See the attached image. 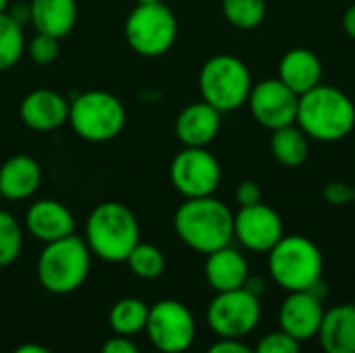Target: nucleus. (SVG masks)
<instances>
[{"mask_svg":"<svg viewBox=\"0 0 355 353\" xmlns=\"http://www.w3.org/2000/svg\"><path fill=\"white\" fill-rule=\"evenodd\" d=\"M206 353H256L254 347L243 343V339H218Z\"/></svg>","mask_w":355,"mask_h":353,"instance_id":"nucleus-34","label":"nucleus"},{"mask_svg":"<svg viewBox=\"0 0 355 353\" xmlns=\"http://www.w3.org/2000/svg\"><path fill=\"white\" fill-rule=\"evenodd\" d=\"M23 25L6 12H0V71L12 69L25 54Z\"/></svg>","mask_w":355,"mask_h":353,"instance_id":"nucleus-25","label":"nucleus"},{"mask_svg":"<svg viewBox=\"0 0 355 353\" xmlns=\"http://www.w3.org/2000/svg\"><path fill=\"white\" fill-rule=\"evenodd\" d=\"M73 212L58 200H35L25 212V229L42 243H50L75 233Z\"/></svg>","mask_w":355,"mask_h":353,"instance_id":"nucleus-17","label":"nucleus"},{"mask_svg":"<svg viewBox=\"0 0 355 353\" xmlns=\"http://www.w3.org/2000/svg\"><path fill=\"white\" fill-rule=\"evenodd\" d=\"M243 289H248L250 293H254L256 298H260L262 300V295L266 293V281L262 279V277H248V281H245V285H243Z\"/></svg>","mask_w":355,"mask_h":353,"instance_id":"nucleus-36","label":"nucleus"},{"mask_svg":"<svg viewBox=\"0 0 355 353\" xmlns=\"http://www.w3.org/2000/svg\"><path fill=\"white\" fill-rule=\"evenodd\" d=\"M270 279L291 291H310L324 275V256L320 248L304 235H283L268 252Z\"/></svg>","mask_w":355,"mask_h":353,"instance_id":"nucleus-6","label":"nucleus"},{"mask_svg":"<svg viewBox=\"0 0 355 353\" xmlns=\"http://www.w3.org/2000/svg\"><path fill=\"white\" fill-rule=\"evenodd\" d=\"M235 212L218 198H189L185 200L175 216L173 227L177 237L198 254H212L225 246H231Z\"/></svg>","mask_w":355,"mask_h":353,"instance_id":"nucleus-1","label":"nucleus"},{"mask_svg":"<svg viewBox=\"0 0 355 353\" xmlns=\"http://www.w3.org/2000/svg\"><path fill=\"white\" fill-rule=\"evenodd\" d=\"M160 353H185L191 350L198 327L191 310L179 300H160L150 306L144 331Z\"/></svg>","mask_w":355,"mask_h":353,"instance_id":"nucleus-10","label":"nucleus"},{"mask_svg":"<svg viewBox=\"0 0 355 353\" xmlns=\"http://www.w3.org/2000/svg\"><path fill=\"white\" fill-rule=\"evenodd\" d=\"M254 79L250 67L235 54L210 56L198 75V87L204 102L220 112H233L248 104Z\"/></svg>","mask_w":355,"mask_h":353,"instance_id":"nucleus-7","label":"nucleus"},{"mask_svg":"<svg viewBox=\"0 0 355 353\" xmlns=\"http://www.w3.org/2000/svg\"><path fill=\"white\" fill-rule=\"evenodd\" d=\"M29 23L37 33L67 37L77 23V0H29Z\"/></svg>","mask_w":355,"mask_h":353,"instance_id":"nucleus-22","label":"nucleus"},{"mask_svg":"<svg viewBox=\"0 0 355 353\" xmlns=\"http://www.w3.org/2000/svg\"><path fill=\"white\" fill-rule=\"evenodd\" d=\"M341 25H343V31L347 33V37L355 42V2L345 8L343 19H341Z\"/></svg>","mask_w":355,"mask_h":353,"instance_id":"nucleus-35","label":"nucleus"},{"mask_svg":"<svg viewBox=\"0 0 355 353\" xmlns=\"http://www.w3.org/2000/svg\"><path fill=\"white\" fill-rule=\"evenodd\" d=\"M250 275L252 273H250V264L245 256L231 246H225L206 256L204 277H206V283L216 293L241 289Z\"/></svg>","mask_w":355,"mask_h":353,"instance_id":"nucleus-19","label":"nucleus"},{"mask_svg":"<svg viewBox=\"0 0 355 353\" xmlns=\"http://www.w3.org/2000/svg\"><path fill=\"white\" fill-rule=\"evenodd\" d=\"M12 353H52L46 345H42V343H23V345H19L17 350Z\"/></svg>","mask_w":355,"mask_h":353,"instance_id":"nucleus-37","label":"nucleus"},{"mask_svg":"<svg viewBox=\"0 0 355 353\" xmlns=\"http://www.w3.org/2000/svg\"><path fill=\"white\" fill-rule=\"evenodd\" d=\"M233 235L250 252L268 254L285 235L281 214L268 204L239 208L233 216Z\"/></svg>","mask_w":355,"mask_h":353,"instance_id":"nucleus-13","label":"nucleus"},{"mask_svg":"<svg viewBox=\"0 0 355 353\" xmlns=\"http://www.w3.org/2000/svg\"><path fill=\"white\" fill-rule=\"evenodd\" d=\"M23 250V227L8 212L0 208V268L17 262Z\"/></svg>","mask_w":355,"mask_h":353,"instance_id":"nucleus-28","label":"nucleus"},{"mask_svg":"<svg viewBox=\"0 0 355 353\" xmlns=\"http://www.w3.org/2000/svg\"><path fill=\"white\" fill-rule=\"evenodd\" d=\"M268 146L272 158L285 169H300L310 156V137L295 123L275 129Z\"/></svg>","mask_w":355,"mask_h":353,"instance_id":"nucleus-23","label":"nucleus"},{"mask_svg":"<svg viewBox=\"0 0 355 353\" xmlns=\"http://www.w3.org/2000/svg\"><path fill=\"white\" fill-rule=\"evenodd\" d=\"M354 185V204H355V183H352Z\"/></svg>","mask_w":355,"mask_h":353,"instance_id":"nucleus-40","label":"nucleus"},{"mask_svg":"<svg viewBox=\"0 0 355 353\" xmlns=\"http://www.w3.org/2000/svg\"><path fill=\"white\" fill-rule=\"evenodd\" d=\"M150 306L137 298H123L112 304L108 312V327L114 335L135 337L146 331Z\"/></svg>","mask_w":355,"mask_h":353,"instance_id":"nucleus-24","label":"nucleus"},{"mask_svg":"<svg viewBox=\"0 0 355 353\" xmlns=\"http://www.w3.org/2000/svg\"><path fill=\"white\" fill-rule=\"evenodd\" d=\"M25 54L29 56L31 62H35L40 67L52 64L60 54V40L35 31V35L25 44Z\"/></svg>","mask_w":355,"mask_h":353,"instance_id":"nucleus-29","label":"nucleus"},{"mask_svg":"<svg viewBox=\"0 0 355 353\" xmlns=\"http://www.w3.org/2000/svg\"><path fill=\"white\" fill-rule=\"evenodd\" d=\"M324 318V300L312 291H291L279 308L281 331L295 337L300 343L316 339Z\"/></svg>","mask_w":355,"mask_h":353,"instance_id":"nucleus-14","label":"nucleus"},{"mask_svg":"<svg viewBox=\"0 0 355 353\" xmlns=\"http://www.w3.org/2000/svg\"><path fill=\"white\" fill-rule=\"evenodd\" d=\"M235 202H237L239 208L260 204V202H262V187H260V183L254 181V179L241 181V183L235 187Z\"/></svg>","mask_w":355,"mask_h":353,"instance_id":"nucleus-32","label":"nucleus"},{"mask_svg":"<svg viewBox=\"0 0 355 353\" xmlns=\"http://www.w3.org/2000/svg\"><path fill=\"white\" fill-rule=\"evenodd\" d=\"M220 8L227 23L243 31L260 27L268 12L266 0H220Z\"/></svg>","mask_w":355,"mask_h":353,"instance_id":"nucleus-27","label":"nucleus"},{"mask_svg":"<svg viewBox=\"0 0 355 353\" xmlns=\"http://www.w3.org/2000/svg\"><path fill=\"white\" fill-rule=\"evenodd\" d=\"M173 187L185 198L214 196L223 181L218 158L208 148H183L168 166Z\"/></svg>","mask_w":355,"mask_h":353,"instance_id":"nucleus-11","label":"nucleus"},{"mask_svg":"<svg viewBox=\"0 0 355 353\" xmlns=\"http://www.w3.org/2000/svg\"><path fill=\"white\" fill-rule=\"evenodd\" d=\"M125 123L127 110L123 100L106 89H85L69 100V125L83 141H112L123 133Z\"/></svg>","mask_w":355,"mask_h":353,"instance_id":"nucleus-5","label":"nucleus"},{"mask_svg":"<svg viewBox=\"0 0 355 353\" xmlns=\"http://www.w3.org/2000/svg\"><path fill=\"white\" fill-rule=\"evenodd\" d=\"M256 353H302V343L291 337L289 333L285 331H272V333H266L258 345L254 347Z\"/></svg>","mask_w":355,"mask_h":353,"instance_id":"nucleus-30","label":"nucleus"},{"mask_svg":"<svg viewBox=\"0 0 355 353\" xmlns=\"http://www.w3.org/2000/svg\"><path fill=\"white\" fill-rule=\"evenodd\" d=\"M100 353H139V347L131 341V337L112 335L110 339L104 341Z\"/></svg>","mask_w":355,"mask_h":353,"instance_id":"nucleus-33","label":"nucleus"},{"mask_svg":"<svg viewBox=\"0 0 355 353\" xmlns=\"http://www.w3.org/2000/svg\"><path fill=\"white\" fill-rule=\"evenodd\" d=\"M322 198L331 206H347V204H354V185L347 183V181H341V179L329 181L322 187Z\"/></svg>","mask_w":355,"mask_h":353,"instance_id":"nucleus-31","label":"nucleus"},{"mask_svg":"<svg viewBox=\"0 0 355 353\" xmlns=\"http://www.w3.org/2000/svg\"><path fill=\"white\" fill-rule=\"evenodd\" d=\"M179 23L164 4H137L125 19V40L144 58L164 56L177 42Z\"/></svg>","mask_w":355,"mask_h":353,"instance_id":"nucleus-8","label":"nucleus"},{"mask_svg":"<svg viewBox=\"0 0 355 353\" xmlns=\"http://www.w3.org/2000/svg\"><path fill=\"white\" fill-rule=\"evenodd\" d=\"M295 125L314 141L337 144L355 129V102L343 89L320 83L300 96Z\"/></svg>","mask_w":355,"mask_h":353,"instance_id":"nucleus-2","label":"nucleus"},{"mask_svg":"<svg viewBox=\"0 0 355 353\" xmlns=\"http://www.w3.org/2000/svg\"><path fill=\"white\" fill-rule=\"evenodd\" d=\"M137 4H160V2H164V0H135Z\"/></svg>","mask_w":355,"mask_h":353,"instance_id":"nucleus-39","label":"nucleus"},{"mask_svg":"<svg viewBox=\"0 0 355 353\" xmlns=\"http://www.w3.org/2000/svg\"><path fill=\"white\" fill-rule=\"evenodd\" d=\"M42 185V166L29 154H15L0 164V198L29 200Z\"/></svg>","mask_w":355,"mask_h":353,"instance_id":"nucleus-18","label":"nucleus"},{"mask_svg":"<svg viewBox=\"0 0 355 353\" xmlns=\"http://www.w3.org/2000/svg\"><path fill=\"white\" fill-rule=\"evenodd\" d=\"M25 127L37 133H50L69 123V100L48 87L31 89L19 106Z\"/></svg>","mask_w":355,"mask_h":353,"instance_id":"nucleus-15","label":"nucleus"},{"mask_svg":"<svg viewBox=\"0 0 355 353\" xmlns=\"http://www.w3.org/2000/svg\"><path fill=\"white\" fill-rule=\"evenodd\" d=\"M10 6V0H0V12H6Z\"/></svg>","mask_w":355,"mask_h":353,"instance_id":"nucleus-38","label":"nucleus"},{"mask_svg":"<svg viewBox=\"0 0 355 353\" xmlns=\"http://www.w3.org/2000/svg\"><path fill=\"white\" fill-rule=\"evenodd\" d=\"M300 96L291 92L279 77H268L252 85L248 108L258 125L268 131L295 123Z\"/></svg>","mask_w":355,"mask_h":353,"instance_id":"nucleus-12","label":"nucleus"},{"mask_svg":"<svg viewBox=\"0 0 355 353\" xmlns=\"http://www.w3.org/2000/svg\"><path fill=\"white\" fill-rule=\"evenodd\" d=\"M316 339L324 353H355V304H337L324 310Z\"/></svg>","mask_w":355,"mask_h":353,"instance_id":"nucleus-21","label":"nucleus"},{"mask_svg":"<svg viewBox=\"0 0 355 353\" xmlns=\"http://www.w3.org/2000/svg\"><path fill=\"white\" fill-rule=\"evenodd\" d=\"M125 264L141 281H156L166 270V258H164L162 250L152 243H141V241L127 256Z\"/></svg>","mask_w":355,"mask_h":353,"instance_id":"nucleus-26","label":"nucleus"},{"mask_svg":"<svg viewBox=\"0 0 355 353\" xmlns=\"http://www.w3.org/2000/svg\"><path fill=\"white\" fill-rule=\"evenodd\" d=\"M223 112L208 102L187 104L175 119V135L183 148H208L220 133Z\"/></svg>","mask_w":355,"mask_h":353,"instance_id":"nucleus-16","label":"nucleus"},{"mask_svg":"<svg viewBox=\"0 0 355 353\" xmlns=\"http://www.w3.org/2000/svg\"><path fill=\"white\" fill-rule=\"evenodd\" d=\"M92 252L85 239L75 233L50 243H44V250L37 256V281L40 285L54 295H67L77 291L89 275Z\"/></svg>","mask_w":355,"mask_h":353,"instance_id":"nucleus-4","label":"nucleus"},{"mask_svg":"<svg viewBox=\"0 0 355 353\" xmlns=\"http://www.w3.org/2000/svg\"><path fill=\"white\" fill-rule=\"evenodd\" d=\"M260 320L262 302L243 287L216 293L206 310V322L218 339H243L258 329Z\"/></svg>","mask_w":355,"mask_h":353,"instance_id":"nucleus-9","label":"nucleus"},{"mask_svg":"<svg viewBox=\"0 0 355 353\" xmlns=\"http://www.w3.org/2000/svg\"><path fill=\"white\" fill-rule=\"evenodd\" d=\"M277 77L302 96L322 83V60L310 48H291L281 56Z\"/></svg>","mask_w":355,"mask_h":353,"instance_id":"nucleus-20","label":"nucleus"},{"mask_svg":"<svg viewBox=\"0 0 355 353\" xmlns=\"http://www.w3.org/2000/svg\"><path fill=\"white\" fill-rule=\"evenodd\" d=\"M139 221L129 206L121 202H102L89 212L83 239L92 256L108 264H119L125 262L139 243Z\"/></svg>","mask_w":355,"mask_h":353,"instance_id":"nucleus-3","label":"nucleus"}]
</instances>
